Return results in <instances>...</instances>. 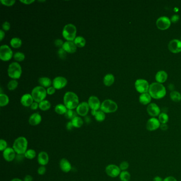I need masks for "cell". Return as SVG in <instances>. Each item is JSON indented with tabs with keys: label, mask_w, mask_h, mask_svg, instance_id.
<instances>
[{
	"label": "cell",
	"mask_w": 181,
	"mask_h": 181,
	"mask_svg": "<svg viewBox=\"0 0 181 181\" xmlns=\"http://www.w3.org/2000/svg\"><path fill=\"white\" fill-rule=\"evenodd\" d=\"M8 73L9 76L14 80L19 79L22 74L21 66L17 62L11 63L8 68Z\"/></svg>",
	"instance_id": "5b68a950"
},
{
	"label": "cell",
	"mask_w": 181,
	"mask_h": 181,
	"mask_svg": "<svg viewBox=\"0 0 181 181\" xmlns=\"http://www.w3.org/2000/svg\"><path fill=\"white\" fill-rule=\"evenodd\" d=\"M28 141L26 137L19 136L13 142L12 148L17 155H24L28 150Z\"/></svg>",
	"instance_id": "7a4b0ae2"
},
{
	"label": "cell",
	"mask_w": 181,
	"mask_h": 181,
	"mask_svg": "<svg viewBox=\"0 0 181 181\" xmlns=\"http://www.w3.org/2000/svg\"><path fill=\"white\" fill-rule=\"evenodd\" d=\"M119 177L121 181H130L131 179V174L127 171H121Z\"/></svg>",
	"instance_id": "836d02e7"
},
{
	"label": "cell",
	"mask_w": 181,
	"mask_h": 181,
	"mask_svg": "<svg viewBox=\"0 0 181 181\" xmlns=\"http://www.w3.org/2000/svg\"><path fill=\"white\" fill-rule=\"evenodd\" d=\"M2 28L4 31H8L10 29V24L8 21H5L2 25Z\"/></svg>",
	"instance_id": "c3c4849f"
},
{
	"label": "cell",
	"mask_w": 181,
	"mask_h": 181,
	"mask_svg": "<svg viewBox=\"0 0 181 181\" xmlns=\"http://www.w3.org/2000/svg\"><path fill=\"white\" fill-rule=\"evenodd\" d=\"M14 59L18 62L23 61L25 58V55L23 53L17 52L13 56Z\"/></svg>",
	"instance_id": "60d3db41"
},
{
	"label": "cell",
	"mask_w": 181,
	"mask_h": 181,
	"mask_svg": "<svg viewBox=\"0 0 181 181\" xmlns=\"http://www.w3.org/2000/svg\"><path fill=\"white\" fill-rule=\"evenodd\" d=\"M50 107H51V104L50 102L47 100H44L39 103V108L41 110L43 111H46L50 110Z\"/></svg>",
	"instance_id": "d6a6232c"
},
{
	"label": "cell",
	"mask_w": 181,
	"mask_h": 181,
	"mask_svg": "<svg viewBox=\"0 0 181 181\" xmlns=\"http://www.w3.org/2000/svg\"><path fill=\"white\" fill-rule=\"evenodd\" d=\"M2 155L5 161L11 162L15 159L17 154L12 147H9L3 151Z\"/></svg>",
	"instance_id": "7c38bea8"
},
{
	"label": "cell",
	"mask_w": 181,
	"mask_h": 181,
	"mask_svg": "<svg viewBox=\"0 0 181 181\" xmlns=\"http://www.w3.org/2000/svg\"><path fill=\"white\" fill-rule=\"evenodd\" d=\"M119 167L120 168L121 171H126L129 167V163L126 161H123L121 162V164H120Z\"/></svg>",
	"instance_id": "7bdbcfd3"
},
{
	"label": "cell",
	"mask_w": 181,
	"mask_h": 181,
	"mask_svg": "<svg viewBox=\"0 0 181 181\" xmlns=\"http://www.w3.org/2000/svg\"><path fill=\"white\" fill-rule=\"evenodd\" d=\"M77 113L76 111H74V110H68L66 114H64L66 118L69 120H72L74 118L77 116Z\"/></svg>",
	"instance_id": "74e56055"
},
{
	"label": "cell",
	"mask_w": 181,
	"mask_h": 181,
	"mask_svg": "<svg viewBox=\"0 0 181 181\" xmlns=\"http://www.w3.org/2000/svg\"><path fill=\"white\" fill-rule=\"evenodd\" d=\"M24 155V157L26 158L27 159L32 160L36 157L37 153L34 149H29L27 150Z\"/></svg>",
	"instance_id": "f1b7e54d"
},
{
	"label": "cell",
	"mask_w": 181,
	"mask_h": 181,
	"mask_svg": "<svg viewBox=\"0 0 181 181\" xmlns=\"http://www.w3.org/2000/svg\"><path fill=\"white\" fill-rule=\"evenodd\" d=\"M153 181H163V180L160 176H157L154 178Z\"/></svg>",
	"instance_id": "91938a15"
},
{
	"label": "cell",
	"mask_w": 181,
	"mask_h": 181,
	"mask_svg": "<svg viewBox=\"0 0 181 181\" xmlns=\"http://www.w3.org/2000/svg\"><path fill=\"white\" fill-rule=\"evenodd\" d=\"M118 108L117 104L110 100H104L100 106V110L105 113H112L115 112Z\"/></svg>",
	"instance_id": "52a82bcc"
},
{
	"label": "cell",
	"mask_w": 181,
	"mask_h": 181,
	"mask_svg": "<svg viewBox=\"0 0 181 181\" xmlns=\"http://www.w3.org/2000/svg\"><path fill=\"white\" fill-rule=\"evenodd\" d=\"M148 92L151 97L157 100L165 97L166 94L165 87L158 82H154L150 84Z\"/></svg>",
	"instance_id": "6da1fadb"
},
{
	"label": "cell",
	"mask_w": 181,
	"mask_h": 181,
	"mask_svg": "<svg viewBox=\"0 0 181 181\" xmlns=\"http://www.w3.org/2000/svg\"><path fill=\"white\" fill-rule=\"evenodd\" d=\"M160 128L163 131H166L168 129V125L166 124H161Z\"/></svg>",
	"instance_id": "6f0895ef"
},
{
	"label": "cell",
	"mask_w": 181,
	"mask_h": 181,
	"mask_svg": "<svg viewBox=\"0 0 181 181\" xmlns=\"http://www.w3.org/2000/svg\"><path fill=\"white\" fill-rule=\"evenodd\" d=\"M5 36V33L3 31V30H0V40L2 41L4 37Z\"/></svg>",
	"instance_id": "680465c9"
},
{
	"label": "cell",
	"mask_w": 181,
	"mask_h": 181,
	"mask_svg": "<svg viewBox=\"0 0 181 181\" xmlns=\"http://www.w3.org/2000/svg\"><path fill=\"white\" fill-rule=\"evenodd\" d=\"M54 44H55V45L56 47H59L60 48H62V47H63L64 43H63L62 40H60V39H57V40H55Z\"/></svg>",
	"instance_id": "7dc6e473"
},
{
	"label": "cell",
	"mask_w": 181,
	"mask_h": 181,
	"mask_svg": "<svg viewBox=\"0 0 181 181\" xmlns=\"http://www.w3.org/2000/svg\"><path fill=\"white\" fill-rule=\"evenodd\" d=\"M1 2L3 5L10 6L12 5H14V4L16 2L15 0H1Z\"/></svg>",
	"instance_id": "f6af8a7d"
},
{
	"label": "cell",
	"mask_w": 181,
	"mask_h": 181,
	"mask_svg": "<svg viewBox=\"0 0 181 181\" xmlns=\"http://www.w3.org/2000/svg\"><path fill=\"white\" fill-rule=\"evenodd\" d=\"M163 181H177V180L173 176H169L164 179Z\"/></svg>",
	"instance_id": "f5cc1de1"
},
{
	"label": "cell",
	"mask_w": 181,
	"mask_h": 181,
	"mask_svg": "<svg viewBox=\"0 0 181 181\" xmlns=\"http://www.w3.org/2000/svg\"><path fill=\"white\" fill-rule=\"evenodd\" d=\"M115 81V78L112 74H106L103 79L104 84L106 86H110L114 84Z\"/></svg>",
	"instance_id": "484cf974"
},
{
	"label": "cell",
	"mask_w": 181,
	"mask_h": 181,
	"mask_svg": "<svg viewBox=\"0 0 181 181\" xmlns=\"http://www.w3.org/2000/svg\"><path fill=\"white\" fill-rule=\"evenodd\" d=\"M89 108L88 102H81L76 107V113L81 116H86L89 112Z\"/></svg>",
	"instance_id": "9a60e30c"
},
{
	"label": "cell",
	"mask_w": 181,
	"mask_h": 181,
	"mask_svg": "<svg viewBox=\"0 0 181 181\" xmlns=\"http://www.w3.org/2000/svg\"><path fill=\"white\" fill-rule=\"evenodd\" d=\"M55 89H56L54 87H50L48 88L47 89V94H50V95L54 94L55 93Z\"/></svg>",
	"instance_id": "f907efd6"
},
{
	"label": "cell",
	"mask_w": 181,
	"mask_h": 181,
	"mask_svg": "<svg viewBox=\"0 0 181 181\" xmlns=\"http://www.w3.org/2000/svg\"><path fill=\"white\" fill-rule=\"evenodd\" d=\"M10 45L13 48H18L21 47L22 45V40L19 38L14 37L11 40Z\"/></svg>",
	"instance_id": "1f68e13d"
},
{
	"label": "cell",
	"mask_w": 181,
	"mask_h": 181,
	"mask_svg": "<svg viewBox=\"0 0 181 181\" xmlns=\"http://www.w3.org/2000/svg\"><path fill=\"white\" fill-rule=\"evenodd\" d=\"M168 48L171 52L178 53L181 52V41L178 40H171L168 44Z\"/></svg>",
	"instance_id": "e0dca14e"
},
{
	"label": "cell",
	"mask_w": 181,
	"mask_h": 181,
	"mask_svg": "<svg viewBox=\"0 0 181 181\" xmlns=\"http://www.w3.org/2000/svg\"><path fill=\"white\" fill-rule=\"evenodd\" d=\"M34 178L30 175H27L25 176L24 179V181H33Z\"/></svg>",
	"instance_id": "11a10c76"
},
{
	"label": "cell",
	"mask_w": 181,
	"mask_h": 181,
	"mask_svg": "<svg viewBox=\"0 0 181 181\" xmlns=\"http://www.w3.org/2000/svg\"><path fill=\"white\" fill-rule=\"evenodd\" d=\"M68 84L67 79L63 76H57L53 81V87L56 89H61L66 87Z\"/></svg>",
	"instance_id": "5bb4252c"
},
{
	"label": "cell",
	"mask_w": 181,
	"mask_h": 181,
	"mask_svg": "<svg viewBox=\"0 0 181 181\" xmlns=\"http://www.w3.org/2000/svg\"><path fill=\"white\" fill-rule=\"evenodd\" d=\"M20 2L26 4H30L34 2L35 1L34 0H24V1L20 0Z\"/></svg>",
	"instance_id": "9f6ffc18"
},
{
	"label": "cell",
	"mask_w": 181,
	"mask_h": 181,
	"mask_svg": "<svg viewBox=\"0 0 181 181\" xmlns=\"http://www.w3.org/2000/svg\"><path fill=\"white\" fill-rule=\"evenodd\" d=\"M42 120V116L39 113H35L29 117L28 123L32 126H37L41 123Z\"/></svg>",
	"instance_id": "44dd1931"
},
{
	"label": "cell",
	"mask_w": 181,
	"mask_h": 181,
	"mask_svg": "<svg viewBox=\"0 0 181 181\" xmlns=\"http://www.w3.org/2000/svg\"><path fill=\"white\" fill-rule=\"evenodd\" d=\"M8 142L4 139H1L0 140V151L3 152L8 148Z\"/></svg>",
	"instance_id": "b9f144b4"
},
{
	"label": "cell",
	"mask_w": 181,
	"mask_h": 181,
	"mask_svg": "<svg viewBox=\"0 0 181 181\" xmlns=\"http://www.w3.org/2000/svg\"><path fill=\"white\" fill-rule=\"evenodd\" d=\"M71 121L74 128H80L84 124L83 120L78 116L72 119Z\"/></svg>",
	"instance_id": "4316f807"
},
{
	"label": "cell",
	"mask_w": 181,
	"mask_h": 181,
	"mask_svg": "<svg viewBox=\"0 0 181 181\" xmlns=\"http://www.w3.org/2000/svg\"><path fill=\"white\" fill-rule=\"evenodd\" d=\"M171 100L174 102H179L181 100V94L179 92L173 91L171 92L170 94Z\"/></svg>",
	"instance_id": "8d00e7d4"
},
{
	"label": "cell",
	"mask_w": 181,
	"mask_h": 181,
	"mask_svg": "<svg viewBox=\"0 0 181 181\" xmlns=\"http://www.w3.org/2000/svg\"><path fill=\"white\" fill-rule=\"evenodd\" d=\"M158 120L160 122V124H166L169 120V117L166 113H160L158 116Z\"/></svg>",
	"instance_id": "f35d334b"
},
{
	"label": "cell",
	"mask_w": 181,
	"mask_h": 181,
	"mask_svg": "<svg viewBox=\"0 0 181 181\" xmlns=\"http://www.w3.org/2000/svg\"><path fill=\"white\" fill-rule=\"evenodd\" d=\"M9 102V98L6 94H0V106L4 107L8 105Z\"/></svg>",
	"instance_id": "d590c367"
},
{
	"label": "cell",
	"mask_w": 181,
	"mask_h": 181,
	"mask_svg": "<svg viewBox=\"0 0 181 181\" xmlns=\"http://www.w3.org/2000/svg\"><path fill=\"white\" fill-rule=\"evenodd\" d=\"M58 54L59 58H61L62 60L66 59V52L63 50L62 48H61L58 50Z\"/></svg>",
	"instance_id": "ee69618b"
},
{
	"label": "cell",
	"mask_w": 181,
	"mask_h": 181,
	"mask_svg": "<svg viewBox=\"0 0 181 181\" xmlns=\"http://www.w3.org/2000/svg\"><path fill=\"white\" fill-rule=\"evenodd\" d=\"M76 27L73 24H67L64 27L62 31V35L68 41H74L76 38Z\"/></svg>",
	"instance_id": "277c9868"
},
{
	"label": "cell",
	"mask_w": 181,
	"mask_h": 181,
	"mask_svg": "<svg viewBox=\"0 0 181 181\" xmlns=\"http://www.w3.org/2000/svg\"><path fill=\"white\" fill-rule=\"evenodd\" d=\"M88 104L92 110H98L100 108L101 104L98 97L92 96L89 97Z\"/></svg>",
	"instance_id": "d6986e66"
},
{
	"label": "cell",
	"mask_w": 181,
	"mask_h": 181,
	"mask_svg": "<svg viewBox=\"0 0 181 181\" xmlns=\"http://www.w3.org/2000/svg\"><path fill=\"white\" fill-rule=\"evenodd\" d=\"M38 82L43 87H50L52 84L51 80L47 77H42L38 80Z\"/></svg>",
	"instance_id": "83f0119b"
},
{
	"label": "cell",
	"mask_w": 181,
	"mask_h": 181,
	"mask_svg": "<svg viewBox=\"0 0 181 181\" xmlns=\"http://www.w3.org/2000/svg\"><path fill=\"white\" fill-rule=\"evenodd\" d=\"M64 105L68 110H74L79 105V98L78 96L73 92H66L63 98Z\"/></svg>",
	"instance_id": "3957f363"
},
{
	"label": "cell",
	"mask_w": 181,
	"mask_h": 181,
	"mask_svg": "<svg viewBox=\"0 0 181 181\" xmlns=\"http://www.w3.org/2000/svg\"><path fill=\"white\" fill-rule=\"evenodd\" d=\"M46 172V168L45 166H40L37 169V173L40 175H44Z\"/></svg>",
	"instance_id": "bcb514c9"
},
{
	"label": "cell",
	"mask_w": 181,
	"mask_h": 181,
	"mask_svg": "<svg viewBox=\"0 0 181 181\" xmlns=\"http://www.w3.org/2000/svg\"><path fill=\"white\" fill-rule=\"evenodd\" d=\"M50 160L49 155L48 153L44 151L39 152L37 156V162L40 166L47 165Z\"/></svg>",
	"instance_id": "ffe728a7"
},
{
	"label": "cell",
	"mask_w": 181,
	"mask_h": 181,
	"mask_svg": "<svg viewBox=\"0 0 181 181\" xmlns=\"http://www.w3.org/2000/svg\"><path fill=\"white\" fill-rule=\"evenodd\" d=\"M18 82L16 80H11L8 83V88L10 90H14L18 87Z\"/></svg>",
	"instance_id": "ab89813d"
},
{
	"label": "cell",
	"mask_w": 181,
	"mask_h": 181,
	"mask_svg": "<svg viewBox=\"0 0 181 181\" xmlns=\"http://www.w3.org/2000/svg\"><path fill=\"white\" fill-rule=\"evenodd\" d=\"M59 166L61 170L65 173H68L70 172L72 168V166L70 161L65 158H63L61 159L59 162Z\"/></svg>",
	"instance_id": "2e32d148"
},
{
	"label": "cell",
	"mask_w": 181,
	"mask_h": 181,
	"mask_svg": "<svg viewBox=\"0 0 181 181\" xmlns=\"http://www.w3.org/2000/svg\"><path fill=\"white\" fill-rule=\"evenodd\" d=\"M38 107H39V104L37 102H33L32 105L30 106V108L32 110H36Z\"/></svg>",
	"instance_id": "816d5d0a"
},
{
	"label": "cell",
	"mask_w": 181,
	"mask_h": 181,
	"mask_svg": "<svg viewBox=\"0 0 181 181\" xmlns=\"http://www.w3.org/2000/svg\"><path fill=\"white\" fill-rule=\"evenodd\" d=\"M47 91L44 87L37 86L34 88L32 92V96L35 102L40 103L44 100L46 95Z\"/></svg>",
	"instance_id": "8992f818"
},
{
	"label": "cell",
	"mask_w": 181,
	"mask_h": 181,
	"mask_svg": "<svg viewBox=\"0 0 181 181\" xmlns=\"http://www.w3.org/2000/svg\"><path fill=\"white\" fill-rule=\"evenodd\" d=\"M174 84H170L169 86H168V88H169V89L170 90H173L174 89Z\"/></svg>",
	"instance_id": "94428289"
},
{
	"label": "cell",
	"mask_w": 181,
	"mask_h": 181,
	"mask_svg": "<svg viewBox=\"0 0 181 181\" xmlns=\"http://www.w3.org/2000/svg\"><path fill=\"white\" fill-rule=\"evenodd\" d=\"M149 85L147 80L144 79H138L135 82V87L136 91L140 93H147L149 91Z\"/></svg>",
	"instance_id": "30bf717a"
},
{
	"label": "cell",
	"mask_w": 181,
	"mask_h": 181,
	"mask_svg": "<svg viewBox=\"0 0 181 181\" xmlns=\"http://www.w3.org/2000/svg\"><path fill=\"white\" fill-rule=\"evenodd\" d=\"M147 112L150 116L155 118L159 115L160 110L159 107L155 103H151L147 108Z\"/></svg>",
	"instance_id": "ac0fdd59"
},
{
	"label": "cell",
	"mask_w": 181,
	"mask_h": 181,
	"mask_svg": "<svg viewBox=\"0 0 181 181\" xmlns=\"http://www.w3.org/2000/svg\"><path fill=\"white\" fill-rule=\"evenodd\" d=\"M179 19H180V16L177 14H175L171 17V21L173 23H176L179 21Z\"/></svg>",
	"instance_id": "681fc988"
},
{
	"label": "cell",
	"mask_w": 181,
	"mask_h": 181,
	"mask_svg": "<svg viewBox=\"0 0 181 181\" xmlns=\"http://www.w3.org/2000/svg\"><path fill=\"white\" fill-rule=\"evenodd\" d=\"M151 100V97L149 94L144 93L142 94L139 97V102L142 105H147L150 102Z\"/></svg>",
	"instance_id": "d4e9b609"
},
{
	"label": "cell",
	"mask_w": 181,
	"mask_h": 181,
	"mask_svg": "<svg viewBox=\"0 0 181 181\" xmlns=\"http://www.w3.org/2000/svg\"><path fill=\"white\" fill-rule=\"evenodd\" d=\"M167 78H168L167 74L164 71H158L155 76L156 80L158 82V83L159 84L165 82L167 80Z\"/></svg>",
	"instance_id": "cb8c5ba5"
},
{
	"label": "cell",
	"mask_w": 181,
	"mask_h": 181,
	"mask_svg": "<svg viewBox=\"0 0 181 181\" xmlns=\"http://www.w3.org/2000/svg\"><path fill=\"white\" fill-rule=\"evenodd\" d=\"M62 48L66 53H74L76 50V46L74 44V42L72 41H66L64 43Z\"/></svg>",
	"instance_id": "7402d4cb"
},
{
	"label": "cell",
	"mask_w": 181,
	"mask_h": 181,
	"mask_svg": "<svg viewBox=\"0 0 181 181\" xmlns=\"http://www.w3.org/2000/svg\"><path fill=\"white\" fill-rule=\"evenodd\" d=\"M95 120L98 122H102L105 120L106 115L105 113L103 112L102 110H97L95 115L94 116Z\"/></svg>",
	"instance_id": "e575fe53"
},
{
	"label": "cell",
	"mask_w": 181,
	"mask_h": 181,
	"mask_svg": "<svg viewBox=\"0 0 181 181\" xmlns=\"http://www.w3.org/2000/svg\"><path fill=\"white\" fill-rule=\"evenodd\" d=\"M171 20L165 16L159 18L156 21V25L158 28L162 30L168 29L171 26Z\"/></svg>",
	"instance_id": "8fae6325"
},
{
	"label": "cell",
	"mask_w": 181,
	"mask_h": 181,
	"mask_svg": "<svg viewBox=\"0 0 181 181\" xmlns=\"http://www.w3.org/2000/svg\"><path fill=\"white\" fill-rule=\"evenodd\" d=\"M66 129L68 130H71L72 129L74 128V125H73V124L72 123V122H71V121H70V122H69L66 124Z\"/></svg>",
	"instance_id": "db71d44e"
},
{
	"label": "cell",
	"mask_w": 181,
	"mask_h": 181,
	"mask_svg": "<svg viewBox=\"0 0 181 181\" xmlns=\"http://www.w3.org/2000/svg\"><path fill=\"white\" fill-rule=\"evenodd\" d=\"M11 181H24V180H22L20 179H19V178H14V179H12Z\"/></svg>",
	"instance_id": "6125c7cd"
},
{
	"label": "cell",
	"mask_w": 181,
	"mask_h": 181,
	"mask_svg": "<svg viewBox=\"0 0 181 181\" xmlns=\"http://www.w3.org/2000/svg\"><path fill=\"white\" fill-rule=\"evenodd\" d=\"M13 52L8 45H2L0 47V58L3 61H8L11 59Z\"/></svg>",
	"instance_id": "ba28073f"
},
{
	"label": "cell",
	"mask_w": 181,
	"mask_h": 181,
	"mask_svg": "<svg viewBox=\"0 0 181 181\" xmlns=\"http://www.w3.org/2000/svg\"><path fill=\"white\" fill-rule=\"evenodd\" d=\"M105 172L108 176L115 178L120 175L121 170L118 166L115 164H110L106 167Z\"/></svg>",
	"instance_id": "9c48e42d"
},
{
	"label": "cell",
	"mask_w": 181,
	"mask_h": 181,
	"mask_svg": "<svg viewBox=\"0 0 181 181\" xmlns=\"http://www.w3.org/2000/svg\"><path fill=\"white\" fill-rule=\"evenodd\" d=\"M160 122L157 118H152L149 119L146 124V129L149 131H154L160 128Z\"/></svg>",
	"instance_id": "4fadbf2b"
},
{
	"label": "cell",
	"mask_w": 181,
	"mask_h": 181,
	"mask_svg": "<svg viewBox=\"0 0 181 181\" xmlns=\"http://www.w3.org/2000/svg\"><path fill=\"white\" fill-rule=\"evenodd\" d=\"M74 43L77 47H84L86 43V40L82 36L76 37L75 40H74Z\"/></svg>",
	"instance_id": "4dcf8cb0"
},
{
	"label": "cell",
	"mask_w": 181,
	"mask_h": 181,
	"mask_svg": "<svg viewBox=\"0 0 181 181\" xmlns=\"http://www.w3.org/2000/svg\"><path fill=\"white\" fill-rule=\"evenodd\" d=\"M97 110H92V114L93 116L95 115L96 113L97 112Z\"/></svg>",
	"instance_id": "be15d7a7"
},
{
	"label": "cell",
	"mask_w": 181,
	"mask_h": 181,
	"mask_svg": "<svg viewBox=\"0 0 181 181\" xmlns=\"http://www.w3.org/2000/svg\"><path fill=\"white\" fill-rule=\"evenodd\" d=\"M67 110H68V108L66 107V106L63 104H58L55 106V112L60 115L65 114Z\"/></svg>",
	"instance_id": "f546056e"
},
{
	"label": "cell",
	"mask_w": 181,
	"mask_h": 181,
	"mask_svg": "<svg viewBox=\"0 0 181 181\" xmlns=\"http://www.w3.org/2000/svg\"><path fill=\"white\" fill-rule=\"evenodd\" d=\"M34 99L32 97V94H25L21 97L20 102L21 104L25 107H29L33 103Z\"/></svg>",
	"instance_id": "603a6c76"
}]
</instances>
